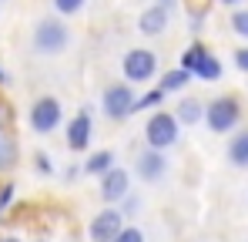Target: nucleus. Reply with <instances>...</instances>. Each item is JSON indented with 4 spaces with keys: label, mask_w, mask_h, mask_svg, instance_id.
<instances>
[{
    "label": "nucleus",
    "mask_w": 248,
    "mask_h": 242,
    "mask_svg": "<svg viewBox=\"0 0 248 242\" xmlns=\"http://www.w3.org/2000/svg\"><path fill=\"white\" fill-rule=\"evenodd\" d=\"M178 135H181V124L171 111H155L144 124V141L151 152H165L171 145H178Z\"/></svg>",
    "instance_id": "nucleus-1"
},
{
    "label": "nucleus",
    "mask_w": 248,
    "mask_h": 242,
    "mask_svg": "<svg viewBox=\"0 0 248 242\" xmlns=\"http://www.w3.org/2000/svg\"><path fill=\"white\" fill-rule=\"evenodd\" d=\"M67 44H71V31H67V24H61L57 17H47V20H41V24L34 27V51L44 54V57L61 54Z\"/></svg>",
    "instance_id": "nucleus-2"
},
{
    "label": "nucleus",
    "mask_w": 248,
    "mask_h": 242,
    "mask_svg": "<svg viewBox=\"0 0 248 242\" xmlns=\"http://www.w3.org/2000/svg\"><path fill=\"white\" fill-rule=\"evenodd\" d=\"M238 121H242V104H238V98H232V94L215 98L205 108V124L215 135H225V131L238 128Z\"/></svg>",
    "instance_id": "nucleus-3"
},
{
    "label": "nucleus",
    "mask_w": 248,
    "mask_h": 242,
    "mask_svg": "<svg viewBox=\"0 0 248 242\" xmlns=\"http://www.w3.org/2000/svg\"><path fill=\"white\" fill-rule=\"evenodd\" d=\"M121 71H124V78H127V81L144 84V81H151L155 74H158V54L148 51V47H134V51L124 54Z\"/></svg>",
    "instance_id": "nucleus-4"
},
{
    "label": "nucleus",
    "mask_w": 248,
    "mask_h": 242,
    "mask_svg": "<svg viewBox=\"0 0 248 242\" xmlns=\"http://www.w3.org/2000/svg\"><path fill=\"white\" fill-rule=\"evenodd\" d=\"M61 121H64V108H61L57 98H41V101L31 104V115H27L31 131H37V135H50Z\"/></svg>",
    "instance_id": "nucleus-5"
},
{
    "label": "nucleus",
    "mask_w": 248,
    "mask_h": 242,
    "mask_svg": "<svg viewBox=\"0 0 248 242\" xmlns=\"http://www.w3.org/2000/svg\"><path fill=\"white\" fill-rule=\"evenodd\" d=\"M121 229H124L121 208H118V205H108V208H101V212L91 219V225H87V236H91V242H114Z\"/></svg>",
    "instance_id": "nucleus-6"
},
{
    "label": "nucleus",
    "mask_w": 248,
    "mask_h": 242,
    "mask_svg": "<svg viewBox=\"0 0 248 242\" xmlns=\"http://www.w3.org/2000/svg\"><path fill=\"white\" fill-rule=\"evenodd\" d=\"M101 108H104V115L111 121H121L127 115H134V91H131V84H111V87H104Z\"/></svg>",
    "instance_id": "nucleus-7"
},
{
    "label": "nucleus",
    "mask_w": 248,
    "mask_h": 242,
    "mask_svg": "<svg viewBox=\"0 0 248 242\" xmlns=\"http://www.w3.org/2000/svg\"><path fill=\"white\" fill-rule=\"evenodd\" d=\"M127 195H131V175L124 168L114 165L111 172L101 175V199L108 202V205H121Z\"/></svg>",
    "instance_id": "nucleus-8"
},
{
    "label": "nucleus",
    "mask_w": 248,
    "mask_h": 242,
    "mask_svg": "<svg viewBox=\"0 0 248 242\" xmlns=\"http://www.w3.org/2000/svg\"><path fill=\"white\" fill-rule=\"evenodd\" d=\"M134 172H138V178L141 182H158V178H165L168 172V158L165 152H141L138 155V161H134Z\"/></svg>",
    "instance_id": "nucleus-9"
},
{
    "label": "nucleus",
    "mask_w": 248,
    "mask_h": 242,
    "mask_svg": "<svg viewBox=\"0 0 248 242\" xmlns=\"http://www.w3.org/2000/svg\"><path fill=\"white\" fill-rule=\"evenodd\" d=\"M91 131H94V121H91V111H78L71 124H67V148L71 152H84L91 145Z\"/></svg>",
    "instance_id": "nucleus-10"
},
{
    "label": "nucleus",
    "mask_w": 248,
    "mask_h": 242,
    "mask_svg": "<svg viewBox=\"0 0 248 242\" xmlns=\"http://www.w3.org/2000/svg\"><path fill=\"white\" fill-rule=\"evenodd\" d=\"M138 31H141L144 37H158V34H165V31H168V10H161V7H148V10L138 17Z\"/></svg>",
    "instance_id": "nucleus-11"
},
{
    "label": "nucleus",
    "mask_w": 248,
    "mask_h": 242,
    "mask_svg": "<svg viewBox=\"0 0 248 242\" xmlns=\"http://www.w3.org/2000/svg\"><path fill=\"white\" fill-rule=\"evenodd\" d=\"M174 118H178V124H198V121L205 118V104L198 98H185V101H178Z\"/></svg>",
    "instance_id": "nucleus-12"
},
{
    "label": "nucleus",
    "mask_w": 248,
    "mask_h": 242,
    "mask_svg": "<svg viewBox=\"0 0 248 242\" xmlns=\"http://www.w3.org/2000/svg\"><path fill=\"white\" fill-rule=\"evenodd\" d=\"M228 161L235 168H248V128L238 131V135H232V141H228Z\"/></svg>",
    "instance_id": "nucleus-13"
},
{
    "label": "nucleus",
    "mask_w": 248,
    "mask_h": 242,
    "mask_svg": "<svg viewBox=\"0 0 248 242\" xmlns=\"http://www.w3.org/2000/svg\"><path fill=\"white\" fill-rule=\"evenodd\" d=\"M205 54H208V47L202 44V40H195V44H188V47H185V54H181V71H188V74H195V71H198V64L205 61Z\"/></svg>",
    "instance_id": "nucleus-14"
},
{
    "label": "nucleus",
    "mask_w": 248,
    "mask_h": 242,
    "mask_svg": "<svg viewBox=\"0 0 248 242\" xmlns=\"http://www.w3.org/2000/svg\"><path fill=\"white\" fill-rule=\"evenodd\" d=\"M111 168H114V152H94L91 158L84 161V172L87 175H104Z\"/></svg>",
    "instance_id": "nucleus-15"
},
{
    "label": "nucleus",
    "mask_w": 248,
    "mask_h": 242,
    "mask_svg": "<svg viewBox=\"0 0 248 242\" xmlns=\"http://www.w3.org/2000/svg\"><path fill=\"white\" fill-rule=\"evenodd\" d=\"M188 81H191V74H188V71L174 68V71H165V78H161V84H158V91H161V94H174V91H181Z\"/></svg>",
    "instance_id": "nucleus-16"
},
{
    "label": "nucleus",
    "mask_w": 248,
    "mask_h": 242,
    "mask_svg": "<svg viewBox=\"0 0 248 242\" xmlns=\"http://www.w3.org/2000/svg\"><path fill=\"white\" fill-rule=\"evenodd\" d=\"M221 74H225L221 61H218V57H215V54L208 51V54H205V61H202V64H198V71H195V78H198V81H218Z\"/></svg>",
    "instance_id": "nucleus-17"
},
{
    "label": "nucleus",
    "mask_w": 248,
    "mask_h": 242,
    "mask_svg": "<svg viewBox=\"0 0 248 242\" xmlns=\"http://www.w3.org/2000/svg\"><path fill=\"white\" fill-rule=\"evenodd\" d=\"M14 161H17V141L0 135V172L3 168H14Z\"/></svg>",
    "instance_id": "nucleus-18"
},
{
    "label": "nucleus",
    "mask_w": 248,
    "mask_h": 242,
    "mask_svg": "<svg viewBox=\"0 0 248 242\" xmlns=\"http://www.w3.org/2000/svg\"><path fill=\"white\" fill-rule=\"evenodd\" d=\"M165 101V94L155 87V91H148V94H141V98H134V111H148V108H158Z\"/></svg>",
    "instance_id": "nucleus-19"
},
{
    "label": "nucleus",
    "mask_w": 248,
    "mask_h": 242,
    "mask_svg": "<svg viewBox=\"0 0 248 242\" xmlns=\"http://www.w3.org/2000/svg\"><path fill=\"white\" fill-rule=\"evenodd\" d=\"M50 3H54V10H57V14H64V17L81 14V10H84V0H50Z\"/></svg>",
    "instance_id": "nucleus-20"
},
{
    "label": "nucleus",
    "mask_w": 248,
    "mask_h": 242,
    "mask_svg": "<svg viewBox=\"0 0 248 242\" xmlns=\"http://www.w3.org/2000/svg\"><path fill=\"white\" fill-rule=\"evenodd\" d=\"M232 31H235L238 37L248 40V10H235V14H232Z\"/></svg>",
    "instance_id": "nucleus-21"
},
{
    "label": "nucleus",
    "mask_w": 248,
    "mask_h": 242,
    "mask_svg": "<svg viewBox=\"0 0 248 242\" xmlns=\"http://www.w3.org/2000/svg\"><path fill=\"white\" fill-rule=\"evenodd\" d=\"M114 242H144V232L138 229V225H124L121 232H118V239Z\"/></svg>",
    "instance_id": "nucleus-22"
},
{
    "label": "nucleus",
    "mask_w": 248,
    "mask_h": 242,
    "mask_svg": "<svg viewBox=\"0 0 248 242\" xmlns=\"http://www.w3.org/2000/svg\"><path fill=\"white\" fill-rule=\"evenodd\" d=\"M14 195H17V185H0V208H10V202H14Z\"/></svg>",
    "instance_id": "nucleus-23"
},
{
    "label": "nucleus",
    "mask_w": 248,
    "mask_h": 242,
    "mask_svg": "<svg viewBox=\"0 0 248 242\" xmlns=\"http://www.w3.org/2000/svg\"><path fill=\"white\" fill-rule=\"evenodd\" d=\"M138 208H141V199H134V195H127V199L121 202V215H124V219H127V215H134Z\"/></svg>",
    "instance_id": "nucleus-24"
},
{
    "label": "nucleus",
    "mask_w": 248,
    "mask_h": 242,
    "mask_svg": "<svg viewBox=\"0 0 248 242\" xmlns=\"http://www.w3.org/2000/svg\"><path fill=\"white\" fill-rule=\"evenodd\" d=\"M37 172H41V175H50V172H54V165H50V158H47V155H37Z\"/></svg>",
    "instance_id": "nucleus-25"
},
{
    "label": "nucleus",
    "mask_w": 248,
    "mask_h": 242,
    "mask_svg": "<svg viewBox=\"0 0 248 242\" xmlns=\"http://www.w3.org/2000/svg\"><path fill=\"white\" fill-rule=\"evenodd\" d=\"M235 64H238L242 71H248V47H238V51H235Z\"/></svg>",
    "instance_id": "nucleus-26"
},
{
    "label": "nucleus",
    "mask_w": 248,
    "mask_h": 242,
    "mask_svg": "<svg viewBox=\"0 0 248 242\" xmlns=\"http://www.w3.org/2000/svg\"><path fill=\"white\" fill-rule=\"evenodd\" d=\"M191 14H208V0H191Z\"/></svg>",
    "instance_id": "nucleus-27"
},
{
    "label": "nucleus",
    "mask_w": 248,
    "mask_h": 242,
    "mask_svg": "<svg viewBox=\"0 0 248 242\" xmlns=\"http://www.w3.org/2000/svg\"><path fill=\"white\" fill-rule=\"evenodd\" d=\"M174 3H178V0H158L155 7H161V10H168V14H171V7H174Z\"/></svg>",
    "instance_id": "nucleus-28"
},
{
    "label": "nucleus",
    "mask_w": 248,
    "mask_h": 242,
    "mask_svg": "<svg viewBox=\"0 0 248 242\" xmlns=\"http://www.w3.org/2000/svg\"><path fill=\"white\" fill-rule=\"evenodd\" d=\"M7 81H10V74H7V71L0 68V84H7Z\"/></svg>",
    "instance_id": "nucleus-29"
},
{
    "label": "nucleus",
    "mask_w": 248,
    "mask_h": 242,
    "mask_svg": "<svg viewBox=\"0 0 248 242\" xmlns=\"http://www.w3.org/2000/svg\"><path fill=\"white\" fill-rule=\"evenodd\" d=\"M0 242H20L17 236H0Z\"/></svg>",
    "instance_id": "nucleus-30"
},
{
    "label": "nucleus",
    "mask_w": 248,
    "mask_h": 242,
    "mask_svg": "<svg viewBox=\"0 0 248 242\" xmlns=\"http://www.w3.org/2000/svg\"><path fill=\"white\" fill-rule=\"evenodd\" d=\"M221 3H228V7H235V3H242V0H221Z\"/></svg>",
    "instance_id": "nucleus-31"
}]
</instances>
